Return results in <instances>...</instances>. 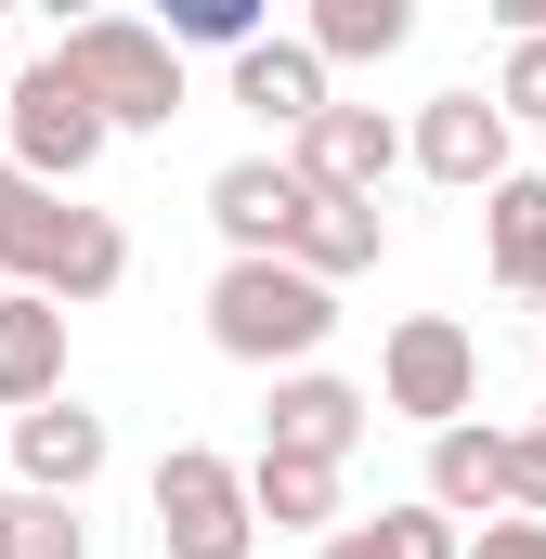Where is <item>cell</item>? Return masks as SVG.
I'll list each match as a JSON object with an SVG mask.
<instances>
[{"instance_id":"cell-10","label":"cell","mask_w":546,"mask_h":559,"mask_svg":"<svg viewBox=\"0 0 546 559\" xmlns=\"http://www.w3.org/2000/svg\"><path fill=\"white\" fill-rule=\"evenodd\" d=\"M39 404H66V299L0 286V417H39Z\"/></svg>"},{"instance_id":"cell-8","label":"cell","mask_w":546,"mask_h":559,"mask_svg":"<svg viewBox=\"0 0 546 559\" xmlns=\"http://www.w3.org/2000/svg\"><path fill=\"white\" fill-rule=\"evenodd\" d=\"M404 143H416V169H429L442 195H495V182H508V105H495V92H429Z\"/></svg>"},{"instance_id":"cell-17","label":"cell","mask_w":546,"mask_h":559,"mask_svg":"<svg viewBox=\"0 0 546 559\" xmlns=\"http://www.w3.org/2000/svg\"><path fill=\"white\" fill-rule=\"evenodd\" d=\"M248 508H261V534H339V468H312V455H248Z\"/></svg>"},{"instance_id":"cell-28","label":"cell","mask_w":546,"mask_h":559,"mask_svg":"<svg viewBox=\"0 0 546 559\" xmlns=\"http://www.w3.org/2000/svg\"><path fill=\"white\" fill-rule=\"evenodd\" d=\"M0 442H13V429H0Z\"/></svg>"},{"instance_id":"cell-23","label":"cell","mask_w":546,"mask_h":559,"mask_svg":"<svg viewBox=\"0 0 546 559\" xmlns=\"http://www.w3.org/2000/svg\"><path fill=\"white\" fill-rule=\"evenodd\" d=\"M508 521H546V429H508Z\"/></svg>"},{"instance_id":"cell-15","label":"cell","mask_w":546,"mask_h":559,"mask_svg":"<svg viewBox=\"0 0 546 559\" xmlns=\"http://www.w3.org/2000/svg\"><path fill=\"white\" fill-rule=\"evenodd\" d=\"M66 235H79V209H66L52 182H26V169L0 156V274H13V286H52Z\"/></svg>"},{"instance_id":"cell-21","label":"cell","mask_w":546,"mask_h":559,"mask_svg":"<svg viewBox=\"0 0 546 559\" xmlns=\"http://www.w3.org/2000/svg\"><path fill=\"white\" fill-rule=\"evenodd\" d=\"M13 559H92V521L66 495H13Z\"/></svg>"},{"instance_id":"cell-2","label":"cell","mask_w":546,"mask_h":559,"mask_svg":"<svg viewBox=\"0 0 546 559\" xmlns=\"http://www.w3.org/2000/svg\"><path fill=\"white\" fill-rule=\"evenodd\" d=\"M52 52H66V79L105 105V131H169V118H182V52H169V26H143V13H79Z\"/></svg>"},{"instance_id":"cell-7","label":"cell","mask_w":546,"mask_h":559,"mask_svg":"<svg viewBox=\"0 0 546 559\" xmlns=\"http://www.w3.org/2000/svg\"><path fill=\"white\" fill-rule=\"evenodd\" d=\"M378 429V391H352V378H325V365H299V378H273L261 404V455H312V468H352V442Z\"/></svg>"},{"instance_id":"cell-18","label":"cell","mask_w":546,"mask_h":559,"mask_svg":"<svg viewBox=\"0 0 546 559\" xmlns=\"http://www.w3.org/2000/svg\"><path fill=\"white\" fill-rule=\"evenodd\" d=\"M325 66H391L416 39V0H312V26H299Z\"/></svg>"},{"instance_id":"cell-13","label":"cell","mask_w":546,"mask_h":559,"mask_svg":"<svg viewBox=\"0 0 546 559\" xmlns=\"http://www.w3.org/2000/svg\"><path fill=\"white\" fill-rule=\"evenodd\" d=\"M482 274L508 299H546V169H508L482 195Z\"/></svg>"},{"instance_id":"cell-9","label":"cell","mask_w":546,"mask_h":559,"mask_svg":"<svg viewBox=\"0 0 546 559\" xmlns=\"http://www.w3.org/2000/svg\"><path fill=\"white\" fill-rule=\"evenodd\" d=\"M286 156H299V182H312V195H378V182L404 169L416 143L391 131L378 105H325V118H312V131L286 143Z\"/></svg>"},{"instance_id":"cell-4","label":"cell","mask_w":546,"mask_h":559,"mask_svg":"<svg viewBox=\"0 0 546 559\" xmlns=\"http://www.w3.org/2000/svg\"><path fill=\"white\" fill-rule=\"evenodd\" d=\"M0 105H13V169H26V182H52V195H79V182L105 169V143H118V131H105V105L66 79V52H39Z\"/></svg>"},{"instance_id":"cell-25","label":"cell","mask_w":546,"mask_h":559,"mask_svg":"<svg viewBox=\"0 0 546 559\" xmlns=\"http://www.w3.org/2000/svg\"><path fill=\"white\" fill-rule=\"evenodd\" d=\"M0 559H13V495H0Z\"/></svg>"},{"instance_id":"cell-19","label":"cell","mask_w":546,"mask_h":559,"mask_svg":"<svg viewBox=\"0 0 546 559\" xmlns=\"http://www.w3.org/2000/svg\"><path fill=\"white\" fill-rule=\"evenodd\" d=\"M325 559H468V547H455V521H442L429 495H404V508H378V521H339Z\"/></svg>"},{"instance_id":"cell-5","label":"cell","mask_w":546,"mask_h":559,"mask_svg":"<svg viewBox=\"0 0 546 559\" xmlns=\"http://www.w3.org/2000/svg\"><path fill=\"white\" fill-rule=\"evenodd\" d=\"M378 404L416 417L429 442H442V429H468V404H482V338H468L455 312H404V325H391V352H378Z\"/></svg>"},{"instance_id":"cell-22","label":"cell","mask_w":546,"mask_h":559,"mask_svg":"<svg viewBox=\"0 0 546 559\" xmlns=\"http://www.w3.org/2000/svg\"><path fill=\"white\" fill-rule=\"evenodd\" d=\"M495 105H508V131H521V118L546 131V39H508V66H495Z\"/></svg>"},{"instance_id":"cell-6","label":"cell","mask_w":546,"mask_h":559,"mask_svg":"<svg viewBox=\"0 0 546 559\" xmlns=\"http://www.w3.org/2000/svg\"><path fill=\"white\" fill-rule=\"evenodd\" d=\"M209 222H222V248H235V261H286V248H299V222H312L299 156H235V169H209Z\"/></svg>"},{"instance_id":"cell-14","label":"cell","mask_w":546,"mask_h":559,"mask_svg":"<svg viewBox=\"0 0 546 559\" xmlns=\"http://www.w3.org/2000/svg\"><path fill=\"white\" fill-rule=\"evenodd\" d=\"M429 508L442 521H508V429H442L429 442Z\"/></svg>"},{"instance_id":"cell-1","label":"cell","mask_w":546,"mask_h":559,"mask_svg":"<svg viewBox=\"0 0 546 559\" xmlns=\"http://www.w3.org/2000/svg\"><path fill=\"white\" fill-rule=\"evenodd\" d=\"M325 338H339V286H312L299 261H222V274H209V352H222V365L299 378Z\"/></svg>"},{"instance_id":"cell-11","label":"cell","mask_w":546,"mask_h":559,"mask_svg":"<svg viewBox=\"0 0 546 559\" xmlns=\"http://www.w3.org/2000/svg\"><path fill=\"white\" fill-rule=\"evenodd\" d=\"M105 455H118V442H105V417H92L79 391L39 404V417H13V468H26V495H66V508H79V495L105 481Z\"/></svg>"},{"instance_id":"cell-20","label":"cell","mask_w":546,"mask_h":559,"mask_svg":"<svg viewBox=\"0 0 546 559\" xmlns=\"http://www.w3.org/2000/svg\"><path fill=\"white\" fill-rule=\"evenodd\" d=\"M182 39H209V52H261L273 26H261V0H169V52Z\"/></svg>"},{"instance_id":"cell-16","label":"cell","mask_w":546,"mask_h":559,"mask_svg":"<svg viewBox=\"0 0 546 559\" xmlns=\"http://www.w3.org/2000/svg\"><path fill=\"white\" fill-rule=\"evenodd\" d=\"M378 248H391V222H378V195H312V222H299V274L339 286V274H378Z\"/></svg>"},{"instance_id":"cell-3","label":"cell","mask_w":546,"mask_h":559,"mask_svg":"<svg viewBox=\"0 0 546 559\" xmlns=\"http://www.w3.org/2000/svg\"><path fill=\"white\" fill-rule=\"evenodd\" d=\"M156 547L169 559H261V508H248V468L222 442H169L156 455Z\"/></svg>"},{"instance_id":"cell-26","label":"cell","mask_w":546,"mask_h":559,"mask_svg":"<svg viewBox=\"0 0 546 559\" xmlns=\"http://www.w3.org/2000/svg\"><path fill=\"white\" fill-rule=\"evenodd\" d=\"M534 429H546V404H534Z\"/></svg>"},{"instance_id":"cell-12","label":"cell","mask_w":546,"mask_h":559,"mask_svg":"<svg viewBox=\"0 0 546 559\" xmlns=\"http://www.w3.org/2000/svg\"><path fill=\"white\" fill-rule=\"evenodd\" d=\"M235 105H248L261 131L299 143L325 105H339V92H325V52H312V39H261V52H235Z\"/></svg>"},{"instance_id":"cell-24","label":"cell","mask_w":546,"mask_h":559,"mask_svg":"<svg viewBox=\"0 0 546 559\" xmlns=\"http://www.w3.org/2000/svg\"><path fill=\"white\" fill-rule=\"evenodd\" d=\"M468 559H546V521H482Z\"/></svg>"},{"instance_id":"cell-27","label":"cell","mask_w":546,"mask_h":559,"mask_svg":"<svg viewBox=\"0 0 546 559\" xmlns=\"http://www.w3.org/2000/svg\"><path fill=\"white\" fill-rule=\"evenodd\" d=\"M0 92H13V79H0Z\"/></svg>"}]
</instances>
